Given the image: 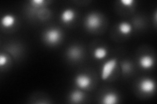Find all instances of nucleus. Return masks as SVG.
<instances>
[{
  "mask_svg": "<svg viewBox=\"0 0 157 104\" xmlns=\"http://www.w3.org/2000/svg\"><path fill=\"white\" fill-rule=\"evenodd\" d=\"M132 64H130L129 62H124L121 64L122 72L124 74H128L132 70Z\"/></svg>",
  "mask_w": 157,
  "mask_h": 104,
  "instance_id": "15",
  "label": "nucleus"
},
{
  "mask_svg": "<svg viewBox=\"0 0 157 104\" xmlns=\"http://www.w3.org/2000/svg\"><path fill=\"white\" fill-rule=\"evenodd\" d=\"M62 37L61 31L56 27L48 29L43 34L44 40L49 45H56L58 44L62 40Z\"/></svg>",
  "mask_w": 157,
  "mask_h": 104,
  "instance_id": "1",
  "label": "nucleus"
},
{
  "mask_svg": "<svg viewBox=\"0 0 157 104\" xmlns=\"http://www.w3.org/2000/svg\"><path fill=\"white\" fill-rule=\"evenodd\" d=\"M117 65V60L116 59H111L107 61L103 64L101 67V77L103 80H106L109 78L113 72H114Z\"/></svg>",
  "mask_w": 157,
  "mask_h": 104,
  "instance_id": "3",
  "label": "nucleus"
},
{
  "mask_svg": "<svg viewBox=\"0 0 157 104\" xmlns=\"http://www.w3.org/2000/svg\"><path fill=\"white\" fill-rule=\"evenodd\" d=\"M74 81L77 87L82 89H86L90 87L92 80L90 76L87 74H79L75 77Z\"/></svg>",
  "mask_w": 157,
  "mask_h": 104,
  "instance_id": "5",
  "label": "nucleus"
},
{
  "mask_svg": "<svg viewBox=\"0 0 157 104\" xmlns=\"http://www.w3.org/2000/svg\"><path fill=\"white\" fill-rule=\"evenodd\" d=\"M118 30H119L121 34H124V35H127V34L131 33L132 31V26L129 23L122 22H121L119 24V26H118Z\"/></svg>",
  "mask_w": 157,
  "mask_h": 104,
  "instance_id": "13",
  "label": "nucleus"
},
{
  "mask_svg": "<svg viewBox=\"0 0 157 104\" xmlns=\"http://www.w3.org/2000/svg\"><path fill=\"white\" fill-rule=\"evenodd\" d=\"M9 59L7 56L5 54H1L0 55V66H3L8 63Z\"/></svg>",
  "mask_w": 157,
  "mask_h": 104,
  "instance_id": "17",
  "label": "nucleus"
},
{
  "mask_svg": "<svg viewBox=\"0 0 157 104\" xmlns=\"http://www.w3.org/2000/svg\"><path fill=\"white\" fill-rule=\"evenodd\" d=\"M31 6V11L33 13H37L41 11L42 7L45 5V0H32L29 2Z\"/></svg>",
  "mask_w": 157,
  "mask_h": 104,
  "instance_id": "14",
  "label": "nucleus"
},
{
  "mask_svg": "<svg viewBox=\"0 0 157 104\" xmlns=\"http://www.w3.org/2000/svg\"><path fill=\"white\" fill-rule=\"evenodd\" d=\"M76 18V13L74 10L71 9H66L62 12L60 14V20L62 23L69 24L73 22Z\"/></svg>",
  "mask_w": 157,
  "mask_h": 104,
  "instance_id": "7",
  "label": "nucleus"
},
{
  "mask_svg": "<svg viewBox=\"0 0 157 104\" xmlns=\"http://www.w3.org/2000/svg\"><path fill=\"white\" fill-rule=\"evenodd\" d=\"M154 58L149 55H144L139 59V64L141 68L145 70H149L154 66Z\"/></svg>",
  "mask_w": 157,
  "mask_h": 104,
  "instance_id": "8",
  "label": "nucleus"
},
{
  "mask_svg": "<svg viewBox=\"0 0 157 104\" xmlns=\"http://www.w3.org/2000/svg\"><path fill=\"white\" fill-rule=\"evenodd\" d=\"M85 98V94L82 91L75 90L72 91L70 95V100L71 102L78 103L81 102Z\"/></svg>",
  "mask_w": 157,
  "mask_h": 104,
  "instance_id": "11",
  "label": "nucleus"
},
{
  "mask_svg": "<svg viewBox=\"0 0 157 104\" xmlns=\"http://www.w3.org/2000/svg\"><path fill=\"white\" fill-rule=\"evenodd\" d=\"M101 22L102 20L99 14L96 13H91L86 16L85 25L88 29L93 31L99 28L101 25Z\"/></svg>",
  "mask_w": 157,
  "mask_h": 104,
  "instance_id": "2",
  "label": "nucleus"
},
{
  "mask_svg": "<svg viewBox=\"0 0 157 104\" xmlns=\"http://www.w3.org/2000/svg\"><path fill=\"white\" fill-rule=\"evenodd\" d=\"M120 3L126 7H132L134 5L135 2L134 0H121Z\"/></svg>",
  "mask_w": 157,
  "mask_h": 104,
  "instance_id": "16",
  "label": "nucleus"
},
{
  "mask_svg": "<svg viewBox=\"0 0 157 104\" xmlns=\"http://www.w3.org/2000/svg\"><path fill=\"white\" fill-rule=\"evenodd\" d=\"M107 50L105 48L98 47L96 48L93 52V57L97 60H102L107 56Z\"/></svg>",
  "mask_w": 157,
  "mask_h": 104,
  "instance_id": "12",
  "label": "nucleus"
},
{
  "mask_svg": "<svg viewBox=\"0 0 157 104\" xmlns=\"http://www.w3.org/2000/svg\"><path fill=\"white\" fill-rule=\"evenodd\" d=\"M119 101V97L114 92H107L101 98V102L104 104H115Z\"/></svg>",
  "mask_w": 157,
  "mask_h": 104,
  "instance_id": "10",
  "label": "nucleus"
},
{
  "mask_svg": "<svg viewBox=\"0 0 157 104\" xmlns=\"http://www.w3.org/2000/svg\"><path fill=\"white\" fill-rule=\"evenodd\" d=\"M138 88L141 92L144 94L153 93L156 89V83L152 79L144 78L140 81Z\"/></svg>",
  "mask_w": 157,
  "mask_h": 104,
  "instance_id": "4",
  "label": "nucleus"
},
{
  "mask_svg": "<svg viewBox=\"0 0 157 104\" xmlns=\"http://www.w3.org/2000/svg\"><path fill=\"white\" fill-rule=\"evenodd\" d=\"M16 22V18L12 14H6L4 15L1 20L2 26L6 29L12 27Z\"/></svg>",
  "mask_w": 157,
  "mask_h": 104,
  "instance_id": "9",
  "label": "nucleus"
},
{
  "mask_svg": "<svg viewBox=\"0 0 157 104\" xmlns=\"http://www.w3.org/2000/svg\"><path fill=\"white\" fill-rule=\"evenodd\" d=\"M82 49L77 46H73L69 48L67 52V56L69 59L71 61H78L82 57Z\"/></svg>",
  "mask_w": 157,
  "mask_h": 104,
  "instance_id": "6",
  "label": "nucleus"
}]
</instances>
